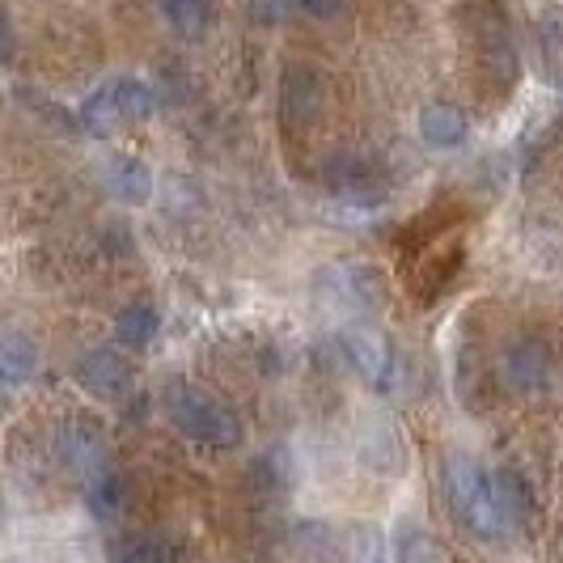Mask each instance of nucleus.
I'll return each instance as SVG.
<instances>
[{
  "mask_svg": "<svg viewBox=\"0 0 563 563\" xmlns=\"http://www.w3.org/2000/svg\"><path fill=\"white\" fill-rule=\"evenodd\" d=\"M318 111H322V77L306 64H292L280 81V119L288 128H301L313 123Z\"/></svg>",
  "mask_w": 563,
  "mask_h": 563,
  "instance_id": "8",
  "label": "nucleus"
},
{
  "mask_svg": "<svg viewBox=\"0 0 563 563\" xmlns=\"http://www.w3.org/2000/svg\"><path fill=\"white\" fill-rule=\"evenodd\" d=\"M445 492H450V508L457 526L479 542H500L512 530L496 496V479L492 471H483L471 457H450L445 466Z\"/></svg>",
  "mask_w": 563,
  "mask_h": 563,
  "instance_id": "1",
  "label": "nucleus"
},
{
  "mask_svg": "<svg viewBox=\"0 0 563 563\" xmlns=\"http://www.w3.org/2000/svg\"><path fill=\"white\" fill-rule=\"evenodd\" d=\"M471 136V123H466V111L453 107V102H428L420 111V141L428 148H457Z\"/></svg>",
  "mask_w": 563,
  "mask_h": 563,
  "instance_id": "11",
  "label": "nucleus"
},
{
  "mask_svg": "<svg viewBox=\"0 0 563 563\" xmlns=\"http://www.w3.org/2000/svg\"><path fill=\"white\" fill-rule=\"evenodd\" d=\"M322 183L327 191L339 199H352V203H382L386 199V178L382 169L373 166L361 153H331L322 162Z\"/></svg>",
  "mask_w": 563,
  "mask_h": 563,
  "instance_id": "4",
  "label": "nucleus"
},
{
  "mask_svg": "<svg viewBox=\"0 0 563 563\" xmlns=\"http://www.w3.org/2000/svg\"><path fill=\"white\" fill-rule=\"evenodd\" d=\"M43 365V356H38V343L22 331H9L4 343H0V382L9 386V390H18V386H26L30 377L38 373Z\"/></svg>",
  "mask_w": 563,
  "mask_h": 563,
  "instance_id": "12",
  "label": "nucleus"
},
{
  "mask_svg": "<svg viewBox=\"0 0 563 563\" xmlns=\"http://www.w3.org/2000/svg\"><path fill=\"white\" fill-rule=\"evenodd\" d=\"M500 373H505L508 390L538 395L551 382V347L542 339H517L505 352V361H500Z\"/></svg>",
  "mask_w": 563,
  "mask_h": 563,
  "instance_id": "7",
  "label": "nucleus"
},
{
  "mask_svg": "<svg viewBox=\"0 0 563 563\" xmlns=\"http://www.w3.org/2000/svg\"><path fill=\"white\" fill-rule=\"evenodd\" d=\"M157 331H162V313L153 310L148 301H132L114 318V335H119L123 347H148L157 339Z\"/></svg>",
  "mask_w": 563,
  "mask_h": 563,
  "instance_id": "13",
  "label": "nucleus"
},
{
  "mask_svg": "<svg viewBox=\"0 0 563 563\" xmlns=\"http://www.w3.org/2000/svg\"><path fill=\"white\" fill-rule=\"evenodd\" d=\"M102 187L119 203L144 208L153 199V169H148V162L132 157V153H114V157H107V166H102Z\"/></svg>",
  "mask_w": 563,
  "mask_h": 563,
  "instance_id": "9",
  "label": "nucleus"
},
{
  "mask_svg": "<svg viewBox=\"0 0 563 563\" xmlns=\"http://www.w3.org/2000/svg\"><path fill=\"white\" fill-rule=\"evenodd\" d=\"M85 500H89V512L102 521V526H111L119 521V512L128 505V496H123V479L114 475V471H102V475H93V479L85 483Z\"/></svg>",
  "mask_w": 563,
  "mask_h": 563,
  "instance_id": "14",
  "label": "nucleus"
},
{
  "mask_svg": "<svg viewBox=\"0 0 563 563\" xmlns=\"http://www.w3.org/2000/svg\"><path fill=\"white\" fill-rule=\"evenodd\" d=\"M56 457L64 471L81 475L85 483L93 479V475H102V471H111V466H107V445H102V437L93 432V423H85V420L59 423Z\"/></svg>",
  "mask_w": 563,
  "mask_h": 563,
  "instance_id": "6",
  "label": "nucleus"
},
{
  "mask_svg": "<svg viewBox=\"0 0 563 563\" xmlns=\"http://www.w3.org/2000/svg\"><path fill=\"white\" fill-rule=\"evenodd\" d=\"M114 560H183V547L178 542H169V538H153V534H141V538H128V542H119V547H111Z\"/></svg>",
  "mask_w": 563,
  "mask_h": 563,
  "instance_id": "16",
  "label": "nucleus"
},
{
  "mask_svg": "<svg viewBox=\"0 0 563 563\" xmlns=\"http://www.w3.org/2000/svg\"><path fill=\"white\" fill-rule=\"evenodd\" d=\"M292 9H301V0H246L254 26H284Z\"/></svg>",
  "mask_w": 563,
  "mask_h": 563,
  "instance_id": "17",
  "label": "nucleus"
},
{
  "mask_svg": "<svg viewBox=\"0 0 563 563\" xmlns=\"http://www.w3.org/2000/svg\"><path fill=\"white\" fill-rule=\"evenodd\" d=\"M153 4L183 43H203L217 26V4L212 0H153Z\"/></svg>",
  "mask_w": 563,
  "mask_h": 563,
  "instance_id": "10",
  "label": "nucleus"
},
{
  "mask_svg": "<svg viewBox=\"0 0 563 563\" xmlns=\"http://www.w3.org/2000/svg\"><path fill=\"white\" fill-rule=\"evenodd\" d=\"M166 411L187 441L208 445V450H238L242 437H246L242 420L229 411L225 402H217L203 390H191V386H174L166 398Z\"/></svg>",
  "mask_w": 563,
  "mask_h": 563,
  "instance_id": "2",
  "label": "nucleus"
},
{
  "mask_svg": "<svg viewBox=\"0 0 563 563\" xmlns=\"http://www.w3.org/2000/svg\"><path fill=\"white\" fill-rule=\"evenodd\" d=\"M492 479H496V496H500V508H505L508 526H521V521L530 517V508H534L526 479H521L517 471H492Z\"/></svg>",
  "mask_w": 563,
  "mask_h": 563,
  "instance_id": "15",
  "label": "nucleus"
},
{
  "mask_svg": "<svg viewBox=\"0 0 563 563\" xmlns=\"http://www.w3.org/2000/svg\"><path fill=\"white\" fill-rule=\"evenodd\" d=\"M343 356H347V365L356 368L361 377H365L373 390H390L395 386V356H390V347H386V339L377 335V331H368V327H352V331H343Z\"/></svg>",
  "mask_w": 563,
  "mask_h": 563,
  "instance_id": "5",
  "label": "nucleus"
},
{
  "mask_svg": "<svg viewBox=\"0 0 563 563\" xmlns=\"http://www.w3.org/2000/svg\"><path fill=\"white\" fill-rule=\"evenodd\" d=\"M398 555L420 560V555H441V547H437V542H428V538L416 530V538H411V542H407V538H398Z\"/></svg>",
  "mask_w": 563,
  "mask_h": 563,
  "instance_id": "18",
  "label": "nucleus"
},
{
  "mask_svg": "<svg viewBox=\"0 0 563 563\" xmlns=\"http://www.w3.org/2000/svg\"><path fill=\"white\" fill-rule=\"evenodd\" d=\"M339 4L343 0H301V13H310V18H335Z\"/></svg>",
  "mask_w": 563,
  "mask_h": 563,
  "instance_id": "19",
  "label": "nucleus"
},
{
  "mask_svg": "<svg viewBox=\"0 0 563 563\" xmlns=\"http://www.w3.org/2000/svg\"><path fill=\"white\" fill-rule=\"evenodd\" d=\"M73 377H77V386L85 395L102 398V402H119L136 382L132 361L119 347H85L77 356V365H73Z\"/></svg>",
  "mask_w": 563,
  "mask_h": 563,
  "instance_id": "3",
  "label": "nucleus"
}]
</instances>
